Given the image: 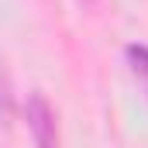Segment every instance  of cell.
Returning a JSON list of instances; mask_svg holds the SVG:
<instances>
[{
  "label": "cell",
  "instance_id": "6da1fadb",
  "mask_svg": "<svg viewBox=\"0 0 148 148\" xmlns=\"http://www.w3.org/2000/svg\"><path fill=\"white\" fill-rule=\"evenodd\" d=\"M28 127L35 134L38 148H59V127H55V110L48 107V100L41 93L28 97Z\"/></svg>",
  "mask_w": 148,
  "mask_h": 148
},
{
  "label": "cell",
  "instance_id": "7a4b0ae2",
  "mask_svg": "<svg viewBox=\"0 0 148 148\" xmlns=\"http://www.w3.org/2000/svg\"><path fill=\"white\" fill-rule=\"evenodd\" d=\"M131 59H134V62H141V69L148 73V48H138V45H134V48H131Z\"/></svg>",
  "mask_w": 148,
  "mask_h": 148
}]
</instances>
